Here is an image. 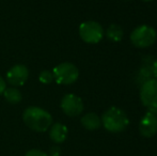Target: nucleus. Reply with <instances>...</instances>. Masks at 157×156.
<instances>
[{
  "label": "nucleus",
  "instance_id": "obj_15",
  "mask_svg": "<svg viewBox=\"0 0 157 156\" xmlns=\"http://www.w3.org/2000/svg\"><path fill=\"white\" fill-rule=\"evenodd\" d=\"M25 156H49V155L44 152V151L39 150V149H31V150L26 152Z\"/></svg>",
  "mask_w": 157,
  "mask_h": 156
},
{
  "label": "nucleus",
  "instance_id": "obj_1",
  "mask_svg": "<svg viewBox=\"0 0 157 156\" xmlns=\"http://www.w3.org/2000/svg\"><path fill=\"white\" fill-rule=\"evenodd\" d=\"M24 123L30 129L36 133H44L48 131L52 124V117L48 111L41 107L30 106L23 112Z\"/></svg>",
  "mask_w": 157,
  "mask_h": 156
},
{
  "label": "nucleus",
  "instance_id": "obj_18",
  "mask_svg": "<svg viewBox=\"0 0 157 156\" xmlns=\"http://www.w3.org/2000/svg\"><path fill=\"white\" fill-rule=\"evenodd\" d=\"M152 73H153V75L155 76V78L157 79V60H155V62L152 65Z\"/></svg>",
  "mask_w": 157,
  "mask_h": 156
},
{
  "label": "nucleus",
  "instance_id": "obj_20",
  "mask_svg": "<svg viewBox=\"0 0 157 156\" xmlns=\"http://www.w3.org/2000/svg\"><path fill=\"white\" fill-rule=\"evenodd\" d=\"M156 116H157V110H156Z\"/></svg>",
  "mask_w": 157,
  "mask_h": 156
},
{
  "label": "nucleus",
  "instance_id": "obj_12",
  "mask_svg": "<svg viewBox=\"0 0 157 156\" xmlns=\"http://www.w3.org/2000/svg\"><path fill=\"white\" fill-rule=\"evenodd\" d=\"M3 96L6 98V101L10 104H19L23 100V96H21V93L18 89H16L15 87L12 88H6L3 92Z\"/></svg>",
  "mask_w": 157,
  "mask_h": 156
},
{
  "label": "nucleus",
  "instance_id": "obj_16",
  "mask_svg": "<svg viewBox=\"0 0 157 156\" xmlns=\"http://www.w3.org/2000/svg\"><path fill=\"white\" fill-rule=\"evenodd\" d=\"M49 156H60L61 155V149L59 146H52L49 150Z\"/></svg>",
  "mask_w": 157,
  "mask_h": 156
},
{
  "label": "nucleus",
  "instance_id": "obj_9",
  "mask_svg": "<svg viewBox=\"0 0 157 156\" xmlns=\"http://www.w3.org/2000/svg\"><path fill=\"white\" fill-rule=\"evenodd\" d=\"M139 133L144 138H152L157 134V116L154 112H147L139 123Z\"/></svg>",
  "mask_w": 157,
  "mask_h": 156
},
{
  "label": "nucleus",
  "instance_id": "obj_5",
  "mask_svg": "<svg viewBox=\"0 0 157 156\" xmlns=\"http://www.w3.org/2000/svg\"><path fill=\"white\" fill-rule=\"evenodd\" d=\"M54 80L59 85H72L79 77V71L75 64L71 62H62L52 71Z\"/></svg>",
  "mask_w": 157,
  "mask_h": 156
},
{
  "label": "nucleus",
  "instance_id": "obj_14",
  "mask_svg": "<svg viewBox=\"0 0 157 156\" xmlns=\"http://www.w3.org/2000/svg\"><path fill=\"white\" fill-rule=\"evenodd\" d=\"M39 79L44 85H49L54 81V75L50 71H42L39 75Z\"/></svg>",
  "mask_w": 157,
  "mask_h": 156
},
{
  "label": "nucleus",
  "instance_id": "obj_2",
  "mask_svg": "<svg viewBox=\"0 0 157 156\" xmlns=\"http://www.w3.org/2000/svg\"><path fill=\"white\" fill-rule=\"evenodd\" d=\"M101 124L106 131L110 133H121L129 125V119L125 111L118 107H110L101 118Z\"/></svg>",
  "mask_w": 157,
  "mask_h": 156
},
{
  "label": "nucleus",
  "instance_id": "obj_19",
  "mask_svg": "<svg viewBox=\"0 0 157 156\" xmlns=\"http://www.w3.org/2000/svg\"><path fill=\"white\" fill-rule=\"evenodd\" d=\"M142 1H153V0H142Z\"/></svg>",
  "mask_w": 157,
  "mask_h": 156
},
{
  "label": "nucleus",
  "instance_id": "obj_13",
  "mask_svg": "<svg viewBox=\"0 0 157 156\" xmlns=\"http://www.w3.org/2000/svg\"><path fill=\"white\" fill-rule=\"evenodd\" d=\"M107 38L112 42H120L123 39V29L117 24H111L106 31Z\"/></svg>",
  "mask_w": 157,
  "mask_h": 156
},
{
  "label": "nucleus",
  "instance_id": "obj_7",
  "mask_svg": "<svg viewBox=\"0 0 157 156\" xmlns=\"http://www.w3.org/2000/svg\"><path fill=\"white\" fill-rule=\"evenodd\" d=\"M61 109L68 117H78L83 111V102L75 94H66L61 100Z\"/></svg>",
  "mask_w": 157,
  "mask_h": 156
},
{
  "label": "nucleus",
  "instance_id": "obj_11",
  "mask_svg": "<svg viewBox=\"0 0 157 156\" xmlns=\"http://www.w3.org/2000/svg\"><path fill=\"white\" fill-rule=\"evenodd\" d=\"M81 125L85 127L88 131H95L98 129L101 125V118L94 112H89L87 115H85L82 118L80 119Z\"/></svg>",
  "mask_w": 157,
  "mask_h": 156
},
{
  "label": "nucleus",
  "instance_id": "obj_3",
  "mask_svg": "<svg viewBox=\"0 0 157 156\" xmlns=\"http://www.w3.org/2000/svg\"><path fill=\"white\" fill-rule=\"evenodd\" d=\"M157 39L156 30L147 25L136 27L130 33V42L138 48H147L155 43Z\"/></svg>",
  "mask_w": 157,
  "mask_h": 156
},
{
  "label": "nucleus",
  "instance_id": "obj_10",
  "mask_svg": "<svg viewBox=\"0 0 157 156\" xmlns=\"http://www.w3.org/2000/svg\"><path fill=\"white\" fill-rule=\"evenodd\" d=\"M68 129L64 124L60 122H57L52 124L49 127V138L52 142L57 144L63 143L67 138Z\"/></svg>",
  "mask_w": 157,
  "mask_h": 156
},
{
  "label": "nucleus",
  "instance_id": "obj_6",
  "mask_svg": "<svg viewBox=\"0 0 157 156\" xmlns=\"http://www.w3.org/2000/svg\"><path fill=\"white\" fill-rule=\"evenodd\" d=\"M78 32L80 39L88 44L98 43L104 36V29L101 25L94 21H88L80 24Z\"/></svg>",
  "mask_w": 157,
  "mask_h": 156
},
{
  "label": "nucleus",
  "instance_id": "obj_17",
  "mask_svg": "<svg viewBox=\"0 0 157 156\" xmlns=\"http://www.w3.org/2000/svg\"><path fill=\"white\" fill-rule=\"evenodd\" d=\"M6 89V80L0 76V95L3 94L4 90Z\"/></svg>",
  "mask_w": 157,
  "mask_h": 156
},
{
  "label": "nucleus",
  "instance_id": "obj_4",
  "mask_svg": "<svg viewBox=\"0 0 157 156\" xmlns=\"http://www.w3.org/2000/svg\"><path fill=\"white\" fill-rule=\"evenodd\" d=\"M140 100L149 111L156 113L157 110V79L150 78L140 88Z\"/></svg>",
  "mask_w": 157,
  "mask_h": 156
},
{
  "label": "nucleus",
  "instance_id": "obj_8",
  "mask_svg": "<svg viewBox=\"0 0 157 156\" xmlns=\"http://www.w3.org/2000/svg\"><path fill=\"white\" fill-rule=\"evenodd\" d=\"M28 77H29V70L24 64L14 65L6 73V81L13 87L24 86Z\"/></svg>",
  "mask_w": 157,
  "mask_h": 156
}]
</instances>
